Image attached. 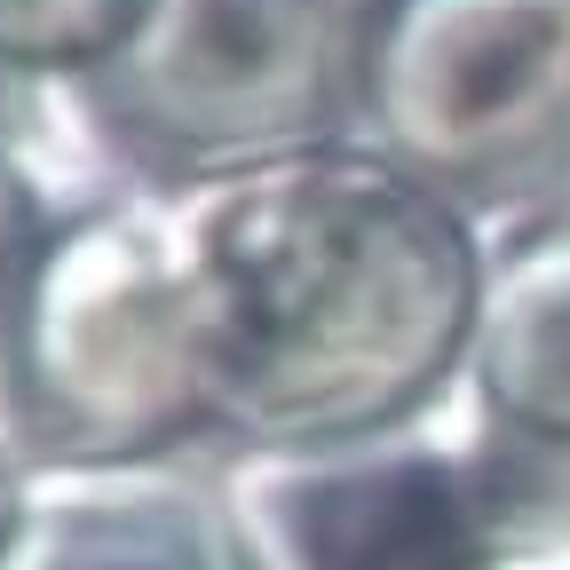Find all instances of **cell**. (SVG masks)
<instances>
[{
	"instance_id": "obj_1",
	"label": "cell",
	"mask_w": 570,
	"mask_h": 570,
	"mask_svg": "<svg viewBox=\"0 0 570 570\" xmlns=\"http://www.w3.org/2000/svg\"><path fill=\"white\" fill-rule=\"evenodd\" d=\"M206 428L365 436L460 381L483 223L365 135L167 183Z\"/></svg>"
},
{
	"instance_id": "obj_2",
	"label": "cell",
	"mask_w": 570,
	"mask_h": 570,
	"mask_svg": "<svg viewBox=\"0 0 570 570\" xmlns=\"http://www.w3.org/2000/svg\"><path fill=\"white\" fill-rule=\"evenodd\" d=\"M214 491L246 570H491L570 554V468L508 444L460 381L365 436L238 444Z\"/></svg>"
},
{
	"instance_id": "obj_3",
	"label": "cell",
	"mask_w": 570,
	"mask_h": 570,
	"mask_svg": "<svg viewBox=\"0 0 570 570\" xmlns=\"http://www.w3.org/2000/svg\"><path fill=\"white\" fill-rule=\"evenodd\" d=\"M0 404L32 460H167L206 428L167 190H104L48 230L0 325Z\"/></svg>"
},
{
	"instance_id": "obj_4",
	"label": "cell",
	"mask_w": 570,
	"mask_h": 570,
	"mask_svg": "<svg viewBox=\"0 0 570 570\" xmlns=\"http://www.w3.org/2000/svg\"><path fill=\"white\" fill-rule=\"evenodd\" d=\"M356 135L483 230L570 206V0H373Z\"/></svg>"
},
{
	"instance_id": "obj_5",
	"label": "cell",
	"mask_w": 570,
	"mask_h": 570,
	"mask_svg": "<svg viewBox=\"0 0 570 570\" xmlns=\"http://www.w3.org/2000/svg\"><path fill=\"white\" fill-rule=\"evenodd\" d=\"M373 0H142L80 88L111 142L183 175L356 135Z\"/></svg>"
},
{
	"instance_id": "obj_6",
	"label": "cell",
	"mask_w": 570,
	"mask_h": 570,
	"mask_svg": "<svg viewBox=\"0 0 570 570\" xmlns=\"http://www.w3.org/2000/svg\"><path fill=\"white\" fill-rule=\"evenodd\" d=\"M0 570H246L223 491L175 460H40Z\"/></svg>"
},
{
	"instance_id": "obj_7",
	"label": "cell",
	"mask_w": 570,
	"mask_h": 570,
	"mask_svg": "<svg viewBox=\"0 0 570 570\" xmlns=\"http://www.w3.org/2000/svg\"><path fill=\"white\" fill-rule=\"evenodd\" d=\"M483 238L491 254L460 348V396L508 444L570 468V206Z\"/></svg>"
},
{
	"instance_id": "obj_8",
	"label": "cell",
	"mask_w": 570,
	"mask_h": 570,
	"mask_svg": "<svg viewBox=\"0 0 570 570\" xmlns=\"http://www.w3.org/2000/svg\"><path fill=\"white\" fill-rule=\"evenodd\" d=\"M142 0H0V63L24 80L88 88Z\"/></svg>"
},
{
	"instance_id": "obj_9",
	"label": "cell",
	"mask_w": 570,
	"mask_h": 570,
	"mask_svg": "<svg viewBox=\"0 0 570 570\" xmlns=\"http://www.w3.org/2000/svg\"><path fill=\"white\" fill-rule=\"evenodd\" d=\"M0 135H17V142H32V151L63 175V190L71 198H104V190H127V183H111V159H104V119L88 111V96L80 88H56V80H24V71H9L0 63Z\"/></svg>"
},
{
	"instance_id": "obj_10",
	"label": "cell",
	"mask_w": 570,
	"mask_h": 570,
	"mask_svg": "<svg viewBox=\"0 0 570 570\" xmlns=\"http://www.w3.org/2000/svg\"><path fill=\"white\" fill-rule=\"evenodd\" d=\"M71 206H80V198L63 190V175L32 151V142L0 135V325H9V309L24 294V277H32L48 230L63 223Z\"/></svg>"
},
{
	"instance_id": "obj_11",
	"label": "cell",
	"mask_w": 570,
	"mask_h": 570,
	"mask_svg": "<svg viewBox=\"0 0 570 570\" xmlns=\"http://www.w3.org/2000/svg\"><path fill=\"white\" fill-rule=\"evenodd\" d=\"M32 444H24V428H17V412L0 404V547H9V531H17V508H24V483H32Z\"/></svg>"
},
{
	"instance_id": "obj_12",
	"label": "cell",
	"mask_w": 570,
	"mask_h": 570,
	"mask_svg": "<svg viewBox=\"0 0 570 570\" xmlns=\"http://www.w3.org/2000/svg\"><path fill=\"white\" fill-rule=\"evenodd\" d=\"M491 570H570V554H515V562H491Z\"/></svg>"
}]
</instances>
